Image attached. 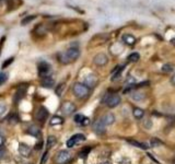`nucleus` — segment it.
Listing matches in <instances>:
<instances>
[{
    "mask_svg": "<svg viewBox=\"0 0 175 164\" xmlns=\"http://www.w3.org/2000/svg\"><path fill=\"white\" fill-rule=\"evenodd\" d=\"M79 56H80V50L77 47H70L69 49H67L65 53L59 54L58 58L61 64L67 65V64L71 63V61L77 60V59L79 58Z\"/></svg>",
    "mask_w": 175,
    "mask_h": 164,
    "instance_id": "f257e3e1",
    "label": "nucleus"
},
{
    "mask_svg": "<svg viewBox=\"0 0 175 164\" xmlns=\"http://www.w3.org/2000/svg\"><path fill=\"white\" fill-rule=\"evenodd\" d=\"M72 91H74L75 96L79 100H83L85 97H88L89 93H90L89 88L83 83H76L74 85V88H72Z\"/></svg>",
    "mask_w": 175,
    "mask_h": 164,
    "instance_id": "f03ea898",
    "label": "nucleus"
},
{
    "mask_svg": "<svg viewBox=\"0 0 175 164\" xmlns=\"http://www.w3.org/2000/svg\"><path fill=\"white\" fill-rule=\"evenodd\" d=\"M71 153L67 150H61L57 153L56 158H55V162L57 164H67L71 161Z\"/></svg>",
    "mask_w": 175,
    "mask_h": 164,
    "instance_id": "7ed1b4c3",
    "label": "nucleus"
},
{
    "mask_svg": "<svg viewBox=\"0 0 175 164\" xmlns=\"http://www.w3.org/2000/svg\"><path fill=\"white\" fill-rule=\"evenodd\" d=\"M105 103L110 108H114L121 104V96L118 94H108L105 97Z\"/></svg>",
    "mask_w": 175,
    "mask_h": 164,
    "instance_id": "20e7f679",
    "label": "nucleus"
},
{
    "mask_svg": "<svg viewBox=\"0 0 175 164\" xmlns=\"http://www.w3.org/2000/svg\"><path fill=\"white\" fill-rule=\"evenodd\" d=\"M37 70H39V74L41 78H45V77L49 76L50 72V65L46 61H41L37 66Z\"/></svg>",
    "mask_w": 175,
    "mask_h": 164,
    "instance_id": "39448f33",
    "label": "nucleus"
},
{
    "mask_svg": "<svg viewBox=\"0 0 175 164\" xmlns=\"http://www.w3.org/2000/svg\"><path fill=\"white\" fill-rule=\"evenodd\" d=\"M85 140V136L82 134H76L74 135V136L71 137V138L69 139V140L67 141V147L69 148H72L75 147L76 145H78L79 142H82V141Z\"/></svg>",
    "mask_w": 175,
    "mask_h": 164,
    "instance_id": "423d86ee",
    "label": "nucleus"
},
{
    "mask_svg": "<svg viewBox=\"0 0 175 164\" xmlns=\"http://www.w3.org/2000/svg\"><path fill=\"white\" fill-rule=\"evenodd\" d=\"M76 108L77 107L74 103H71V102H65V103L61 105V112H63V114L66 115V116H69L72 113L76 112Z\"/></svg>",
    "mask_w": 175,
    "mask_h": 164,
    "instance_id": "0eeeda50",
    "label": "nucleus"
},
{
    "mask_svg": "<svg viewBox=\"0 0 175 164\" xmlns=\"http://www.w3.org/2000/svg\"><path fill=\"white\" fill-rule=\"evenodd\" d=\"M107 61H108V57L105 54H103V53H100V54L95 55V57L93 58V63L96 66H99V67L105 66L107 64Z\"/></svg>",
    "mask_w": 175,
    "mask_h": 164,
    "instance_id": "6e6552de",
    "label": "nucleus"
},
{
    "mask_svg": "<svg viewBox=\"0 0 175 164\" xmlns=\"http://www.w3.org/2000/svg\"><path fill=\"white\" fill-rule=\"evenodd\" d=\"M93 130H94L95 134L97 135H104L106 132V126L104 125L103 121L100 119V120H95L93 123Z\"/></svg>",
    "mask_w": 175,
    "mask_h": 164,
    "instance_id": "1a4fd4ad",
    "label": "nucleus"
},
{
    "mask_svg": "<svg viewBox=\"0 0 175 164\" xmlns=\"http://www.w3.org/2000/svg\"><path fill=\"white\" fill-rule=\"evenodd\" d=\"M97 83V78L94 74H88L83 80V84L88 86V88H94Z\"/></svg>",
    "mask_w": 175,
    "mask_h": 164,
    "instance_id": "9d476101",
    "label": "nucleus"
},
{
    "mask_svg": "<svg viewBox=\"0 0 175 164\" xmlns=\"http://www.w3.org/2000/svg\"><path fill=\"white\" fill-rule=\"evenodd\" d=\"M48 117V110L44 106H41L36 113V119L39 121H44Z\"/></svg>",
    "mask_w": 175,
    "mask_h": 164,
    "instance_id": "9b49d317",
    "label": "nucleus"
},
{
    "mask_svg": "<svg viewBox=\"0 0 175 164\" xmlns=\"http://www.w3.org/2000/svg\"><path fill=\"white\" fill-rule=\"evenodd\" d=\"M31 152H32V150H31V148L28 145H25V143H20L19 145V153L22 156L28 158L31 156Z\"/></svg>",
    "mask_w": 175,
    "mask_h": 164,
    "instance_id": "f8f14e48",
    "label": "nucleus"
},
{
    "mask_svg": "<svg viewBox=\"0 0 175 164\" xmlns=\"http://www.w3.org/2000/svg\"><path fill=\"white\" fill-rule=\"evenodd\" d=\"M54 84H55V80H54V78L50 76H47V77H45V78H42V80H41V85L43 86V88L50 89L54 86Z\"/></svg>",
    "mask_w": 175,
    "mask_h": 164,
    "instance_id": "ddd939ff",
    "label": "nucleus"
},
{
    "mask_svg": "<svg viewBox=\"0 0 175 164\" xmlns=\"http://www.w3.org/2000/svg\"><path fill=\"white\" fill-rule=\"evenodd\" d=\"M101 120L103 121L105 126L113 125V124H114V121H115V116L112 114V113H107V114L103 115V117L101 118Z\"/></svg>",
    "mask_w": 175,
    "mask_h": 164,
    "instance_id": "4468645a",
    "label": "nucleus"
},
{
    "mask_svg": "<svg viewBox=\"0 0 175 164\" xmlns=\"http://www.w3.org/2000/svg\"><path fill=\"white\" fill-rule=\"evenodd\" d=\"M26 89H28V85L26 86H20L19 89H18L17 93H15V97H14V101H19L20 99H22V97L24 96V94H25L26 92Z\"/></svg>",
    "mask_w": 175,
    "mask_h": 164,
    "instance_id": "2eb2a0df",
    "label": "nucleus"
},
{
    "mask_svg": "<svg viewBox=\"0 0 175 164\" xmlns=\"http://www.w3.org/2000/svg\"><path fill=\"white\" fill-rule=\"evenodd\" d=\"M123 41L124 43H126L127 45H134L135 43H136V38H135L132 35L130 34H125L123 36Z\"/></svg>",
    "mask_w": 175,
    "mask_h": 164,
    "instance_id": "dca6fc26",
    "label": "nucleus"
},
{
    "mask_svg": "<svg viewBox=\"0 0 175 164\" xmlns=\"http://www.w3.org/2000/svg\"><path fill=\"white\" fill-rule=\"evenodd\" d=\"M28 134L33 137H37V136H39L41 131H39V128L37 127V126H30L28 129Z\"/></svg>",
    "mask_w": 175,
    "mask_h": 164,
    "instance_id": "f3484780",
    "label": "nucleus"
},
{
    "mask_svg": "<svg viewBox=\"0 0 175 164\" xmlns=\"http://www.w3.org/2000/svg\"><path fill=\"white\" fill-rule=\"evenodd\" d=\"M128 142L130 143V145L135 146V147L139 148V149H143V150H147L148 149V146L146 145V143H142V142H139V141H136V140H128Z\"/></svg>",
    "mask_w": 175,
    "mask_h": 164,
    "instance_id": "a211bd4d",
    "label": "nucleus"
},
{
    "mask_svg": "<svg viewBox=\"0 0 175 164\" xmlns=\"http://www.w3.org/2000/svg\"><path fill=\"white\" fill-rule=\"evenodd\" d=\"M131 99L135 100V101H142V100L146 99V94L141 92H132Z\"/></svg>",
    "mask_w": 175,
    "mask_h": 164,
    "instance_id": "6ab92c4d",
    "label": "nucleus"
},
{
    "mask_svg": "<svg viewBox=\"0 0 175 164\" xmlns=\"http://www.w3.org/2000/svg\"><path fill=\"white\" fill-rule=\"evenodd\" d=\"M132 114H134V116L136 117L137 119H141L143 117V115H145V110L139 107H135L134 110H132Z\"/></svg>",
    "mask_w": 175,
    "mask_h": 164,
    "instance_id": "aec40b11",
    "label": "nucleus"
},
{
    "mask_svg": "<svg viewBox=\"0 0 175 164\" xmlns=\"http://www.w3.org/2000/svg\"><path fill=\"white\" fill-rule=\"evenodd\" d=\"M56 143H57L56 137H54V136H49V137H48V138H47V143H46V148H47V151L52 147H54Z\"/></svg>",
    "mask_w": 175,
    "mask_h": 164,
    "instance_id": "412c9836",
    "label": "nucleus"
},
{
    "mask_svg": "<svg viewBox=\"0 0 175 164\" xmlns=\"http://www.w3.org/2000/svg\"><path fill=\"white\" fill-rule=\"evenodd\" d=\"M121 72H123V67H116V69H115L114 74H113L112 81H115V80H117V79L121 78Z\"/></svg>",
    "mask_w": 175,
    "mask_h": 164,
    "instance_id": "4be33fe9",
    "label": "nucleus"
},
{
    "mask_svg": "<svg viewBox=\"0 0 175 164\" xmlns=\"http://www.w3.org/2000/svg\"><path fill=\"white\" fill-rule=\"evenodd\" d=\"M64 123V118L60 116H54L50 120V125L52 126H56V125H61Z\"/></svg>",
    "mask_w": 175,
    "mask_h": 164,
    "instance_id": "5701e85b",
    "label": "nucleus"
},
{
    "mask_svg": "<svg viewBox=\"0 0 175 164\" xmlns=\"http://www.w3.org/2000/svg\"><path fill=\"white\" fill-rule=\"evenodd\" d=\"M127 59L130 63H137V61L140 59V55H139L138 53H132V54H130L129 56H128Z\"/></svg>",
    "mask_w": 175,
    "mask_h": 164,
    "instance_id": "b1692460",
    "label": "nucleus"
},
{
    "mask_svg": "<svg viewBox=\"0 0 175 164\" xmlns=\"http://www.w3.org/2000/svg\"><path fill=\"white\" fill-rule=\"evenodd\" d=\"M91 151V147H85V148H83L82 150H81L80 152H79V156L80 158H85V156H88L89 154V152Z\"/></svg>",
    "mask_w": 175,
    "mask_h": 164,
    "instance_id": "393cba45",
    "label": "nucleus"
},
{
    "mask_svg": "<svg viewBox=\"0 0 175 164\" xmlns=\"http://www.w3.org/2000/svg\"><path fill=\"white\" fill-rule=\"evenodd\" d=\"M85 116H83V115L81 114H77L76 116H75V123L76 124H79V125H82L83 120H85Z\"/></svg>",
    "mask_w": 175,
    "mask_h": 164,
    "instance_id": "a878e982",
    "label": "nucleus"
},
{
    "mask_svg": "<svg viewBox=\"0 0 175 164\" xmlns=\"http://www.w3.org/2000/svg\"><path fill=\"white\" fill-rule=\"evenodd\" d=\"M35 18H36V15H28V17L24 18V19L22 20V21H21V24H22V25H25V24H28L31 21H33V20H34Z\"/></svg>",
    "mask_w": 175,
    "mask_h": 164,
    "instance_id": "bb28decb",
    "label": "nucleus"
},
{
    "mask_svg": "<svg viewBox=\"0 0 175 164\" xmlns=\"http://www.w3.org/2000/svg\"><path fill=\"white\" fill-rule=\"evenodd\" d=\"M172 70H173V66L170 65V64H167V65H164L162 67V71L163 72H167H167H171Z\"/></svg>",
    "mask_w": 175,
    "mask_h": 164,
    "instance_id": "cd10ccee",
    "label": "nucleus"
},
{
    "mask_svg": "<svg viewBox=\"0 0 175 164\" xmlns=\"http://www.w3.org/2000/svg\"><path fill=\"white\" fill-rule=\"evenodd\" d=\"M64 89H65V83H60L58 86L56 88V94L58 95H61V92L64 91Z\"/></svg>",
    "mask_w": 175,
    "mask_h": 164,
    "instance_id": "c85d7f7f",
    "label": "nucleus"
},
{
    "mask_svg": "<svg viewBox=\"0 0 175 164\" xmlns=\"http://www.w3.org/2000/svg\"><path fill=\"white\" fill-rule=\"evenodd\" d=\"M7 79H8V76L6 74H3V72H0V85L3 84L7 81Z\"/></svg>",
    "mask_w": 175,
    "mask_h": 164,
    "instance_id": "c756f323",
    "label": "nucleus"
},
{
    "mask_svg": "<svg viewBox=\"0 0 175 164\" xmlns=\"http://www.w3.org/2000/svg\"><path fill=\"white\" fill-rule=\"evenodd\" d=\"M13 57H11V58H9V59H7L6 61H4L3 64H2V68H7L8 67L9 65H11V64H12V61H13Z\"/></svg>",
    "mask_w": 175,
    "mask_h": 164,
    "instance_id": "7c9ffc66",
    "label": "nucleus"
},
{
    "mask_svg": "<svg viewBox=\"0 0 175 164\" xmlns=\"http://www.w3.org/2000/svg\"><path fill=\"white\" fill-rule=\"evenodd\" d=\"M161 141L160 140H158V139H152L151 140V142H150V146H151L152 148H154V147H157V146H159V145H161Z\"/></svg>",
    "mask_w": 175,
    "mask_h": 164,
    "instance_id": "2f4dec72",
    "label": "nucleus"
},
{
    "mask_svg": "<svg viewBox=\"0 0 175 164\" xmlns=\"http://www.w3.org/2000/svg\"><path fill=\"white\" fill-rule=\"evenodd\" d=\"M4 158H6V150L0 147V160H2Z\"/></svg>",
    "mask_w": 175,
    "mask_h": 164,
    "instance_id": "473e14b6",
    "label": "nucleus"
},
{
    "mask_svg": "<svg viewBox=\"0 0 175 164\" xmlns=\"http://www.w3.org/2000/svg\"><path fill=\"white\" fill-rule=\"evenodd\" d=\"M47 159H48V151H46L43 156V159H42V161H41V164H45V162L47 161Z\"/></svg>",
    "mask_w": 175,
    "mask_h": 164,
    "instance_id": "72a5a7b5",
    "label": "nucleus"
},
{
    "mask_svg": "<svg viewBox=\"0 0 175 164\" xmlns=\"http://www.w3.org/2000/svg\"><path fill=\"white\" fill-rule=\"evenodd\" d=\"M4 112H6V104L0 103V115H2Z\"/></svg>",
    "mask_w": 175,
    "mask_h": 164,
    "instance_id": "f704fd0d",
    "label": "nucleus"
},
{
    "mask_svg": "<svg viewBox=\"0 0 175 164\" xmlns=\"http://www.w3.org/2000/svg\"><path fill=\"white\" fill-rule=\"evenodd\" d=\"M90 124V119L88 118V117H85V120H83V123H82V126H87Z\"/></svg>",
    "mask_w": 175,
    "mask_h": 164,
    "instance_id": "c9c22d12",
    "label": "nucleus"
},
{
    "mask_svg": "<svg viewBox=\"0 0 175 164\" xmlns=\"http://www.w3.org/2000/svg\"><path fill=\"white\" fill-rule=\"evenodd\" d=\"M3 142H4V138H3V136H1V135H0V147H1V146L3 145Z\"/></svg>",
    "mask_w": 175,
    "mask_h": 164,
    "instance_id": "e433bc0d",
    "label": "nucleus"
},
{
    "mask_svg": "<svg viewBox=\"0 0 175 164\" xmlns=\"http://www.w3.org/2000/svg\"><path fill=\"white\" fill-rule=\"evenodd\" d=\"M171 83L173 84V85H175V74L172 76V78H171Z\"/></svg>",
    "mask_w": 175,
    "mask_h": 164,
    "instance_id": "4c0bfd02",
    "label": "nucleus"
},
{
    "mask_svg": "<svg viewBox=\"0 0 175 164\" xmlns=\"http://www.w3.org/2000/svg\"><path fill=\"white\" fill-rule=\"evenodd\" d=\"M99 164H112L110 162V161H104V162H101V163H99Z\"/></svg>",
    "mask_w": 175,
    "mask_h": 164,
    "instance_id": "58836bf2",
    "label": "nucleus"
},
{
    "mask_svg": "<svg viewBox=\"0 0 175 164\" xmlns=\"http://www.w3.org/2000/svg\"><path fill=\"white\" fill-rule=\"evenodd\" d=\"M171 43L173 44V45H175V38H173V39H172V41H171Z\"/></svg>",
    "mask_w": 175,
    "mask_h": 164,
    "instance_id": "ea45409f",
    "label": "nucleus"
},
{
    "mask_svg": "<svg viewBox=\"0 0 175 164\" xmlns=\"http://www.w3.org/2000/svg\"><path fill=\"white\" fill-rule=\"evenodd\" d=\"M0 49H1V46H0ZM0 54H1V50H0Z\"/></svg>",
    "mask_w": 175,
    "mask_h": 164,
    "instance_id": "a19ab883",
    "label": "nucleus"
},
{
    "mask_svg": "<svg viewBox=\"0 0 175 164\" xmlns=\"http://www.w3.org/2000/svg\"><path fill=\"white\" fill-rule=\"evenodd\" d=\"M24 164H31V163H24Z\"/></svg>",
    "mask_w": 175,
    "mask_h": 164,
    "instance_id": "79ce46f5",
    "label": "nucleus"
}]
</instances>
